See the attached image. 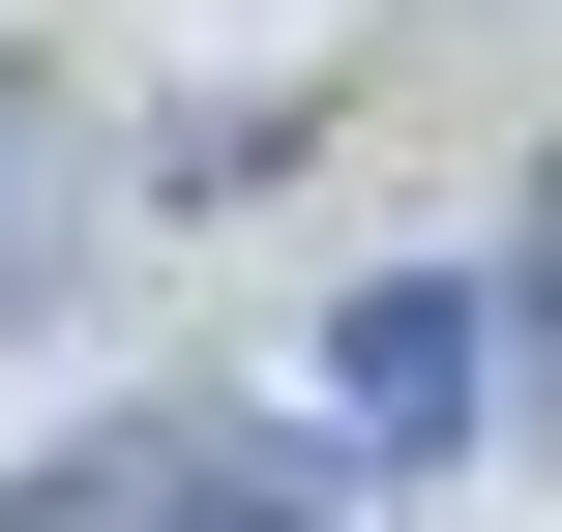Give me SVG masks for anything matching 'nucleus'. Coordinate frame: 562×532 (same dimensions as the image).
<instances>
[{"instance_id":"f257e3e1","label":"nucleus","mask_w":562,"mask_h":532,"mask_svg":"<svg viewBox=\"0 0 562 532\" xmlns=\"http://www.w3.org/2000/svg\"><path fill=\"white\" fill-rule=\"evenodd\" d=\"M474 326H504V296L385 267V296L326 326V474H445V444H474Z\"/></svg>"},{"instance_id":"f03ea898","label":"nucleus","mask_w":562,"mask_h":532,"mask_svg":"<svg viewBox=\"0 0 562 532\" xmlns=\"http://www.w3.org/2000/svg\"><path fill=\"white\" fill-rule=\"evenodd\" d=\"M30 503H178V532H237V503H296V444H207V415H89Z\"/></svg>"},{"instance_id":"7ed1b4c3","label":"nucleus","mask_w":562,"mask_h":532,"mask_svg":"<svg viewBox=\"0 0 562 532\" xmlns=\"http://www.w3.org/2000/svg\"><path fill=\"white\" fill-rule=\"evenodd\" d=\"M59 207H89V178H59V89H0V326L59 296Z\"/></svg>"},{"instance_id":"20e7f679","label":"nucleus","mask_w":562,"mask_h":532,"mask_svg":"<svg viewBox=\"0 0 562 532\" xmlns=\"http://www.w3.org/2000/svg\"><path fill=\"white\" fill-rule=\"evenodd\" d=\"M504 326H533V385H562V178H533V237H504Z\"/></svg>"}]
</instances>
